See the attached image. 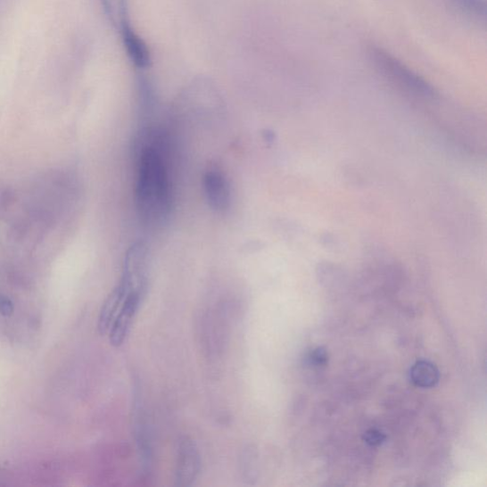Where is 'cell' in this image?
Instances as JSON below:
<instances>
[{
  "label": "cell",
  "instance_id": "7a4b0ae2",
  "mask_svg": "<svg viewBox=\"0 0 487 487\" xmlns=\"http://www.w3.org/2000/svg\"><path fill=\"white\" fill-rule=\"evenodd\" d=\"M371 62L383 75L412 93L431 96L433 89L405 63L382 48L372 47L369 51Z\"/></svg>",
  "mask_w": 487,
  "mask_h": 487
},
{
  "label": "cell",
  "instance_id": "3957f363",
  "mask_svg": "<svg viewBox=\"0 0 487 487\" xmlns=\"http://www.w3.org/2000/svg\"><path fill=\"white\" fill-rule=\"evenodd\" d=\"M200 471H202V457H200L195 442L189 437H182L177 449V485H193L199 476Z\"/></svg>",
  "mask_w": 487,
  "mask_h": 487
},
{
  "label": "cell",
  "instance_id": "7c38bea8",
  "mask_svg": "<svg viewBox=\"0 0 487 487\" xmlns=\"http://www.w3.org/2000/svg\"><path fill=\"white\" fill-rule=\"evenodd\" d=\"M366 443L370 447H380L386 440L385 434L376 428H370L363 437Z\"/></svg>",
  "mask_w": 487,
  "mask_h": 487
},
{
  "label": "cell",
  "instance_id": "4fadbf2b",
  "mask_svg": "<svg viewBox=\"0 0 487 487\" xmlns=\"http://www.w3.org/2000/svg\"><path fill=\"white\" fill-rule=\"evenodd\" d=\"M13 311L12 303L11 300L4 295L0 294V314L4 317H10Z\"/></svg>",
  "mask_w": 487,
  "mask_h": 487
},
{
  "label": "cell",
  "instance_id": "ba28073f",
  "mask_svg": "<svg viewBox=\"0 0 487 487\" xmlns=\"http://www.w3.org/2000/svg\"><path fill=\"white\" fill-rule=\"evenodd\" d=\"M410 380L422 389H431L440 381L437 367L428 361H418L410 369Z\"/></svg>",
  "mask_w": 487,
  "mask_h": 487
},
{
  "label": "cell",
  "instance_id": "277c9868",
  "mask_svg": "<svg viewBox=\"0 0 487 487\" xmlns=\"http://www.w3.org/2000/svg\"><path fill=\"white\" fill-rule=\"evenodd\" d=\"M145 294V293L136 290L127 295L117 318H114L110 327V342L113 347L123 345L128 333L131 331L134 320Z\"/></svg>",
  "mask_w": 487,
  "mask_h": 487
},
{
  "label": "cell",
  "instance_id": "8fae6325",
  "mask_svg": "<svg viewBox=\"0 0 487 487\" xmlns=\"http://www.w3.org/2000/svg\"><path fill=\"white\" fill-rule=\"evenodd\" d=\"M307 361L314 367H326L328 362V353L324 348L314 349L308 354Z\"/></svg>",
  "mask_w": 487,
  "mask_h": 487
},
{
  "label": "cell",
  "instance_id": "5b68a950",
  "mask_svg": "<svg viewBox=\"0 0 487 487\" xmlns=\"http://www.w3.org/2000/svg\"><path fill=\"white\" fill-rule=\"evenodd\" d=\"M208 202L212 210L225 211L231 205L230 185L218 168H210L204 178Z\"/></svg>",
  "mask_w": 487,
  "mask_h": 487
},
{
  "label": "cell",
  "instance_id": "6da1fadb",
  "mask_svg": "<svg viewBox=\"0 0 487 487\" xmlns=\"http://www.w3.org/2000/svg\"><path fill=\"white\" fill-rule=\"evenodd\" d=\"M138 154L136 203L143 220L165 221L171 209V187L162 137L152 130L141 134Z\"/></svg>",
  "mask_w": 487,
  "mask_h": 487
},
{
  "label": "cell",
  "instance_id": "9c48e42d",
  "mask_svg": "<svg viewBox=\"0 0 487 487\" xmlns=\"http://www.w3.org/2000/svg\"><path fill=\"white\" fill-rule=\"evenodd\" d=\"M110 23L120 31L131 24L127 0H99Z\"/></svg>",
  "mask_w": 487,
  "mask_h": 487
},
{
  "label": "cell",
  "instance_id": "52a82bcc",
  "mask_svg": "<svg viewBox=\"0 0 487 487\" xmlns=\"http://www.w3.org/2000/svg\"><path fill=\"white\" fill-rule=\"evenodd\" d=\"M125 51L131 62L141 70L147 69L151 64V53L146 42L134 30L131 24L125 26L120 31Z\"/></svg>",
  "mask_w": 487,
  "mask_h": 487
},
{
  "label": "cell",
  "instance_id": "30bf717a",
  "mask_svg": "<svg viewBox=\"0 0 487 487\" xmlns=\"http://www.w3.org/2000/svg\"><path fill=\"white\" fill-rule=\"evenodd\" d=\"M461 16L475 23L485 22L486 0H449Z\"/></svg>",
  "mask_w": 487,
  "mask_h": 487
},
{
  "label": "cell",
  "instance_id": "8992f818",
  "mask_svg": "<svg viewBox=\"0 0 487 487\" xmlns=\"http://www.w3.org/2000/svg\"><path fill=\"white\" fill-rule=\"evenodd\" d=\"M136 290V289H135V286L130 282L121 278L117 288L108 296L102 311H100L97 325L100 334L104 335L109 333L110 327L114 318H117L127 295Z\"/></svg>",
  "mask_w": 487,
  "mask_h": 487
}]
</instances>
